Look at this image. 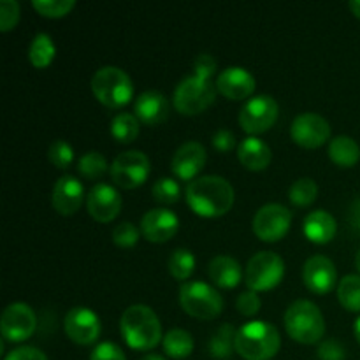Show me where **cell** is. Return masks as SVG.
<instances>
[{
  "mask_svg": "<svg viewBox=\"0 0 360 360\" xmlns=\"http://www.w3.org/2000/svg\"><path fill=\"white\" fill-rule=\"evenodd\" d=\"M179 304L188 313L200 320L217 319L224 309V299L211 285L204 281H185L179 287Z\"/></svg>",
  "mask_w": 360,
  "mask_h": 360,
  "instance_id": "8992f818",
  "label": "cell"
},
{
  "mask_svg": "<svg viewBox=\"0 0 360 360\" xmlns=\"http://www.w3.org/2000/svg\"><path fill=\"white\" fill-rule=\"evenodd\" d=\"M185 197L193 213L204 218H217L231 211L234 204V188L221 176H199L188 183Z\"/></svg>",
  "mask_w": 360,
  "mask_h": 360,
  "instance_id": "6da1fadb",
  "label": "cell"
},
{
  "mask_svg": "<svg viewBox=\"0 0 360 360\" xmlns=\"http://www.w3.org/2000/svg\"><path fill=\"white\" fill-rule=\"evenodd\" d=\"M213 146L218 151H231L236 146V136L229 129H220L213 136Z\"/></svg>",
  "mask_w": 360,
  "mask_h": 360,
  "instance_id": "ee69618b",
  "label": "cell"
},
{
  "mask_svg": "<svg viewBox=\"0 0 360 360\" xmlns=\"http://www.w3.org/2000/svg\"><path fill=\"white\" fill-rule=\"evenodd\" d=\"M347 352L345 347L336 340H326L319 347V359L320 360H345Z\"/></svg>",
  "mask_w": 360,
  "mask_h": 360,
  "instance_id": "60d3db41",
  "label": "cell"
},
{
  "mask_svg": "<svg viewBox=\"0 0 360 360\" xmlns=\"http://www.w3.org/2000/svg\"><path fill=\"white\" fill-rule=\"evenodd\" d=\"M84 200L83 183L74 176L65 174L56 179L51 193V204L55 211L63 217H70L81 207Z\"/></svg>",
  "mask_w": 360,
  "mask_h": 360,
  "instance_id": "d6986e66",
  "label": "cell"
},
{
  "mask_svg": "<svg viewBox=\"0 0 360 360\" xmlns=\"http://www.w3.org/2000/svg\"><path fill=\"white\" fill-rule=\"evenodd\" d=\"M217 88L231 101H243L255 90V77L245 67H227L218 74Z\"/></svg>",
  "mask_w": 360,
  "mask_h": 360,
  "instance_id": "ffe728a7",
  "label": "cell"
},
{
  "mask_svg": "<svg viewBox=\"0 0 360 360\" xmlns=\"http://www.w3.org/2000/svg\"><path fill=\"white\" fill-rule=\"evenodd\" d=\"M111 136L118 143H132L139 136V120L130 112H118L111 120Z\"/></svg>",
  "mask_w": 360,
  "mask_h": 360,
  "instance_id": "f1b7e54d",
  "label": "cell"
},
{
  "mask_svg": "<svg viewBox=\"0 0 360 360\" xmlns=\"http://www.w3.org/2000/svg\"><path fill=\"white\" fill-rule=\"evenodd\" d=\"M88 213L101 224L115 220L122 210V195L118 190L105 183H98L90 190L86 197Z\"/></svg>",
  "mask_w": 360,
  "mask_h": 360,
  "instance_id": "2e32d148",
  "label": "cell"
},
{
  "mask_svg": "<svg viewBox=\"0 0 360 360\" xmlns=\"http://www.w3.org/2000/svg\"><path fill=\"white\" fill-rule=\"evenodd\" d=\"M285 329L292 340L302 345L319 343L326 334V319L315 302L297 299L285 313Z\"/></svg>",
  "mask_w": 360,
  "mask_h": 360,
  "instance_id": "277c9868",
  "label": "cell"
},
{
  "mask_svg": "<svg viewBox=\"0 0 360 360\" xmlns=\"http://www.w3.org/2000/svg\"><path fill=\"white\" fill-rule=\"evenodd\" d=\"M141 234L143 232L132 221H122V224L112 229V241H115V245L122 246V248H130V246L139 241Z\"/></svg>",
  "mask_w": 360,
  "mask_h": 360,
  "instance_id": "8d00e7d4",
  "label": "cell"
},
{
  "mask_svg": "<svg viewBox=\"0 0 360 360\" xmlns=\"http://www.w3.org/2000/svg\"><path fill=\"white\" fill-rule=\"evenodd\" d=\"M236 334L238 330L231 323H224L217 329V333L210 340V355L214 359H229L236 350Z\"/></svg>",
  "mask_w": 360,
  "mask_h": 360,
  "instance_id": "4316f807",
  "label": "cell"
},
{
  "mask_svg": "<svg viewBox=\"0 0 360 360\" xmlns=\"http://www.w3.org/2000/svg\"><path fill=\"white\" fill-rule=\"evenodd\" d=\"M90 360H127V357L118 345L105 341V343L95 347V350L90 355Z\"/></svg>",
  "mask_w": 360,
  "mask_h": 360,
  "instance_id": "ab89813d",
  "label": "cell"
},
{
  "mask_svg": "<svg viewBox=\"0 0 360 360\" xmlns=\"http://www.w3.org/2000/svg\"><path fill=\"white\" fill-rule=\"evenodd\" d=\"M348 6H350L352 13H354L355 16H357L359 20H360V0H352V2L348 4Z\"/></svg>",
  "mask_w": 360,
  "mask_h": 360,
  "instance_id": "bcb514c9",
  "label": "cell"
},
{
  "mask_svg": "<svg viewBox=\"0 0 360 360\" xmlns=\"http://www.w3.org/2000/svg\"><path fill=\"white\" fill-rule=\"evenodd\" d=\"M355 266H357V269H359V273H360V250H359L357 257H355Z\"/></svg>",
  "mask_w": 360,
  "mask_h": 360,
  "instance_id": "681fc988",
  "label": "cell"
},
{
  "mask_svg": "<svg viewBox=\"0 0 360 360\" xmlns=\"http://www.w3.org/2000/svg\"><path fill=\"white\" fill-rule=\"evenodd\" d=\"M292 213L283 204L271 202L260 207L253 217V232L266 243H276L288 232Z\"/></svg>",
  "mask_w": 360,
  "mask_h": 360,
  "instance_id": "8fae6325",
  "label": "cell"
},
{
  "mask_svg": "<svg viewBox=\"0 0 360 360\" xmlns=\"http://www.w3.org/2000/svg\"><path fill=\"white\" fill-rule=\"evenodd\" d=\"M169 273L176 278V280L183 281L188 280L192 276L193 269H195V257L190 250L186 248H176L169 257Z\"/></svg>",
  "mask_w": 360,
  "mask_h": 360,
  "instance_id": "4dcf8cb0",
  "label": "cell"
},
{
  "mask_svg": "<svg viewBox=\"0 0 360 360\" xmlns=\"http://www.w3.org/2000/svg\"><path fill=\"white\" fill-rule=\"evenodd\" d=\"M217 83L193 74V76H188L183 81H179V84L174 90L172 102H174V108L181 115L193 116L206 111L213 104L214 98H217Z\"/></svg>",
  "mask_w": 360,
  "mask_h": 360,
  "instance_id": "52a82bcc",
  "label": "cell"
},
{
  "mask_svg": "<svg viewBox=\"0 0 360 360\" xmlns=\"http://www.w3.org/2000/svg\"><path fill=\"white\" fill-rule=\"evenodd\" d=\"M164 352L172 359H186L193 352V338L185 329H171L162 340Z\"/></svg>",
  "mask_w": 360,
  "mask_h": 360,
  "instance_id": "484cf974",
  "label": "cell"
},
{
  "mask_svg": "<svg viewBox=\"0 0 360 360\" xmlns=\"http://www.w3.org/2000/svg\"><path fill=\"white\" fill-rule=\"evenodd\" d=\"M18 21H20V4L16 0H2L0 2V30H13Z\"/></svg>",
  "mask_w": 360,
  "mask_h": 360,
  "instance_id": "74e56055",
  "label": "cell"
},
{
  "mask_svg": "<svg viewBox=\"0 0 360 360\" xmlns=\"http://www.w3.org/2000/svg\"><path fill=\"white\" fill-rule=\"evenodd\" d=\"M302 280L313 294H329L338 283V271L333 260L326 255L309 257L302 267Z\"/></svg>",
  "mask_w": 360,
  "mask_h": 360,
  "instance_id": "9a60e30c",
  "label": "cell"
},
{
  "mask_svg": "<svg viewBox=\"0 0 360 360\" xmlns=\"http://www.w3.org/2000/svg\"><path fill=\"white\" fill-rule=\"evenodd\" d=\"M179 220L172 211L155 207L146 211L141 218V232L151 243H165L178 232Z\"/></svg>",
  "mask_w": 360,
  "mask_h": 360,
  "instance_id": "ac0fdd59",
  "label": "cell"
},
{
  "mask_svg": "<svg viewBox=\"0 0 360 360\" xmlns=\"http://www.w3.org/2000/svg\"><path fill=\"white\" fill-rule=\"evenodd\" d=\"M37 319L34 309L25 302H13L7 306L0 319V333L6 341L21 343L35 333Z\"/></svg>",
  "mask_w": 360,
  "mask_h": 360,
  "instance_id": "7c38bea8",
  "label": "cell"
},
{
  "mask_svg": "<svg viewBox=\"0 0 360 360\" xmlns=\"http://www.w3.org/2000/svg\"><path fill=\"white\" fill-rule=\"evenodd\" d=\"M95 98L108 108H123L134 95V84L129 74L116 65H104L91 77Z\"/></svg>",
  "mask_w": 360,
  "mask_h": 360,
  "instance_id": "5b68a950",
  "label": "cell"
},
{
  "mask_svg": "<svg viewBox=\"0 0 360 360\" xmlns=\"http://www.w3.org/2000/svg\"><path fill=\"white\" fill-rule=\"evenodd\" d=\"M290 136L299 146L319 148L330 137V125L319 112H301L290 127Z\"/></svg>",
  "mask_w": 360,
  "mask_h": 360,
  "instance_id": "4fadbf2b",
  "label": "cell"
},
{
  "mask_svg": "<svg viewBox=\"0 0 360 360\" xmlns=\"http://www.w3.org/2000/svg\"><path fill=\"white\" fill-rule=\"evenodd\" d=\"M4 360H48V357L35 347H20L11 352Z\"/></svg>",
  "mask_w": 360,
  "mask_h": 360,
  "instance_id": "7bdbcfd3",
  "label": "cell"
},
{
  "mask_svg": "<svg viewBox=\"0 0 360 360\" xmlns=\"http://www.w3.org/2000/svg\"><path fill=\"white\" fill-rule=\"evenodd\" d=\"M316 195H319V186L311 178L297 179L295 183H292L290 192H288L290 202L299 207H306L315 202Z\"/></svg>",
  "mask_w": 360,
  "mask_h": 360,
  "instance_id": "1f68e13d",
  "label": "cell"
},
{
  "mask_svg": "<svg viewBox=\"0 0 360 360\" xmlns=\"http://www.w3.org/2000/svg\"><path fill=\"white\" fill-rule=\"evenodd\" d=\"M65 334L70 341L77 345H91L101 336V319L84 306H76L69 309L63 320Z\"/></svg>",
  "mask_w": 360,
  "mask_h": 360,
  "instance_id": "5bb4252c",
  "label": "cell"
},
{
  "mask_svg": "<svg viewBox=\"0 0 360 360\" xmlns=\"http://www.w3.org/2000/svg\"><path fill=\"white\" fill-rule=\"evenodd\" d=\"M238 158L250 171H262L271 164V148L260 137L250 136L239 143Z\"/></svg>",
  "mask_w": 360,
  "mask_h": 360,
  "instance_id": "7402d4cb",
  "label": "cell"
},
{
  "mask_svg": "<svg viewBox=\"0 0 360 360\" xmlns=\"http://www.w3.org/2000/svg\"><path fill=\"white\" fill-rule=\"evenodd\" d=\"M278 112V102L271 95H257L250 98L239 111V125L252 136L262 134L276 123Z\"/></svg>",
  "mask_w": 360,
  "mask_h": 360,
  "instance_id": "30bf717a",
  "label": "cell"
},
{
  "mask_svg": "<svg viewBox=\"0 0 360 360\" xmlns=\"http://www.w3.org/2000/svg\"><path fill=\"white\" fill-rule=\"evenodd\" d=\"M329 157L340 167H352L360 158L357 141L348 136H336L329 144Z\"/></svg>",
  "mask_w": 360,
  "mask_h": 360,
  "instance_id": "d4e9b609",
  "label": "cell"
},
{
  "mask_svg": "<svg viewBox=\"0 0 360 360\" xmlns=\"http://www.w3.org/2000/svg\"><path fill=\"white\" fill-rule=\"evenodd\" d=\"M34 7L46 18H62L74 9V0H34Z\"/></svg>",
  "mask_w": 360,
  "mask_h": 360,
  "instance_id": "e575fe53",
  "label": "cell"
},
{
  "mask_svg": "<svg viewBox=\"0 0 360 360\" xmlns=\"http://www.w3.org/2000/svg\"><path fill=\"white\" fill-rule=\"evenodd\" d=\"M217 67V60L211 55H207V53H202V55L197 56L195 62H193V74L199 77H204V79H211V76L214 74Z\"/></svg>",
  "mask_w": 360,
  "mask_h": 360,
  "instance_id": "b9f144b4",
  "label": "cell"
},
{
  "mask_svg": "<svg viewBox=\"0 0 360 360\" xmlns=\"http://www.w3.org/2000/svg\"><path fill=\"white\" fill-rule=\"evenodd\" d=\"M207 160L206 148L197 141H188V143L181 144L176 150L174 157H172L171 169L179 179L185 181H193L200 171L204 169Z\"/></svg>",
  "mask_w": 360,
  "mask_h": 360,
  "instance_id": "e0dca14e",
  "label": "cell"
},
{
  "mask_svg": "<svg viewBox=\"0 0 360 360\" xmlns=\"http://www.w3.org/2000/svg\"><path fill=\"white\" fill-rule=\"evenodd\" d=\"M134 112L137 120L146 125H158L169 116V101L164 94L157 90H146L136 98Z\"/></svg>",
  "mask_w": 360,
  "mask_h": 360,
  "instance_id": "44dd1931",
  "label": "cell"
},
{
  "mask_svg": "<svg viewBox=\"0 0 360 360\" xmlns=\"http://www.w3.org/2000/svg\"><path fill=\"white\" fill-rule=\"evenodd\" d=\"M236 306H238V311L245 316H253L260 311V297L257 295V292L248 290V292H243L241 295L238 297L236 301Z\"/></svg>",
  "mask_w": 360,
  "mask_h": 360,
  "instance_id": "f35d334b",
  "label": "cell"
},
{
  "mask_svg": "<svg viewBox=\"0 0 360 360\" xmlns=\"http://www.w3.org/2000/svg\"><path fill=\"white\" fill-rule=\"evenodd\" d=\"M280 347L278 329L262 320L245 323L236 334V352L246 360H269L280 352Z\"/></svg>",
  "mask_w": 360,
  "mask_h": 360,
  "instance_id": "3957f363",
  "label": "cell"
},
{
  "mask_svg": "<svg viewBox=\"0 0 360 360\" xmlns=\"http://www.w3.org/2000/svg\"><path fill=\"white\" fill-rule=\"evenodd\" d=\"M211 281L220 288H234L241 281L243 271L236 259L229 255H217L207 266Z\"/></svg>",
  "mask_w": 360,
  "mask_h": 360,
  "instance_id": "cb8c5ba5",
  "label": "cell"
},
{
  "mask_svg": "<svg viewBox=\"0 0 360 360\" xmlns=\"http://www.w3.org/2000/svg\"><path fill=\"white\" fill-rule=\"evenodd\" d=\"M354 333H355V338H357V341H359V345H360V316L357 319V322H355Z\"/></svg>",
  "mask_w": 360,
  "mask_h": 360,
  "instance_id": "7dc6e473",
  "label": "cell"
},
{
  "mask_svg": "<svg viewBox=\"0 0 360 360\" xmlns=\"http://www.w3.org/2000/svg\"><path fill=\"white\" fill-rule=\"evenodd\" d=\"M120 330L125 343L134 350H153L160 340H164L160 320L146 304L129 306L120 320Z\"/></svg>",
  "mask_w": 360,
  "mask_h": 360,
  "instance_id": "7a4b0ae2",
  "label": "cell"
},
{
  "mask_svg": "<svg viewBox=\"0 0 360 360\" xmlns=\"http://www.w3.org/2000/svg\"><path fill=\"white\" fill-rule=\"evenodd\" d=\"M285 274V262L278 253L259 252L248 260L245 280L250 290L262 292L276 287Z\"/></svg>",
  "mask_w": 360,
  "mask_h": 360,
  "instance_id": "ba28073f",
  "label": "cell"
},
{
  "mask_svg": "<svg viewBox=\"0 0 360 360\" xmlns=\"http://www.w3.org/2000/svg\"><path fill=\"white\" fill-rule=\"evenodd\" d=\"M141 360H165V359L160 357V355H157V354H150V355H144Z\"/></svg>",
  "mask_w": 360,
  "mask_h": 360,
  "instance_id": "c3c4849f",
  "label": "cell"
},
{
  "mask_svg": "<svg viewBox=\"0 0 360 360\" xmlns=\"http://www.w3.org/2000/svg\"><path fill=\"white\" fill-rule=\"evenodd\" d=\"M56 48L53 44V39L48 34H37L32 41L30 48H28V58H30L32 65L42 69V67H48L49 63L55 58Z\"/></svg>",
  "mask_w": 360,
  "mask_h": 360,
  "instance_id": "83f0119b",
  "label": "cell"
},
{
  "mask_svg": "<svg viewBox=\"0 0 360 360\" xmlns=\"http://www.w3.org/2000/svg\"><path fill=\"white\" fill-rule=\"evenodd\" d=\"M77 169H79V174L86 179H98L108 172V160L98 151H88L79 158Z\"/></svg>",
  "mask_w": 360,
  "mask_h": 360,
  "instance_id": "d6a6232c",
  "label": "cell"
},
{
  "mask_svg": "<svg viewBox=\"0 0 360 360\" xmlns=\"http://www.w3.org/2000/svg\"><path fill=\"white\" fill-rule=\"evenodd\" d=\"M48 157L51 164L58 169H67L74 158V150L67 141L56 139L53 141L48 150Z\"/></svg>",
  "mask_w": 360,
  "mask_h": 360,
  "instance_id": "d590c367",
  "label": "cell"
},
{
  "mask_svg": "<svg viewBox=\"0 0 360 360\" xmlns=\"http://www.w3.org/2000/svg\"><path fill=\"white\" fill-rule=\"evenodd\" d=\"M348 221H350L352 229L360 234V199H355L352 202L350 211H348Z\"/></svg>",
  "mask_w": 360,
  "mask_h": 360,
  "instance_id": "f6af8a7d",
  "label": "cell"
},
{
  "mask_svg": "<svg viewBox=\"0 0 360 360\" xmlns=\"http://www.w3.org/2000/svg\"><path fill=\"white\" fill-rule=\"evenodd\" d=\"M338 231V224L333 214L326 210L311 211L304 218V234L309 241L316 245H327L330 239H334Z\"/></svg>",
  "mask_w": 360,
  "mask_h": 360,
  "instance_id": "603a6c76",
  "label": "cell"
},
{
  "mask_svg": "<svg viewBox=\"0 0 360 360\" xmlns=\"http://www.w3.org/2000/svg\"><path fill=\"white\" fill-rule=\"evenodd\" d=\"M338 299L348 311H360V276L347 274L338 285Z\"/></svg>",
  "mask_w": 360,
  "mask_h": 360,
  "instance_id": "f546056e",
  "label": "cell"
},
{
  "mask_svg": "<svg viewBox=\"0 0 360 360\" xmlns=\"http://www.w3.org/2000/svg\"><path fill=\"white\" fill-rule=\"evenodd\" d=\"M111 178L122 188H137L150 176V158L139 150H129L120 153L112 160Z\"/></svg>",
  "mask_w": 360,
  "mask_h": 360,
  "instance_id": "9c48e42d",
  "label": "cell"
},
{
  "mask_svg": "<svg viewBox=\"0 0 360 360\" xmlns=\"http://www.w3.org/2000/svg\"><path fill=\"white\" fill-rule=\"evenodd\" d=\"M151 192H153L155 200L160 204H174L178 202L179 195H181V188H179L178 181L172 178L157 179Z\"/></svg>",
  "mask_w": 360,
  "mask_h": 360,
  "instance_id": "836d02e7",
  "label": "cell"
}]
</instances>
